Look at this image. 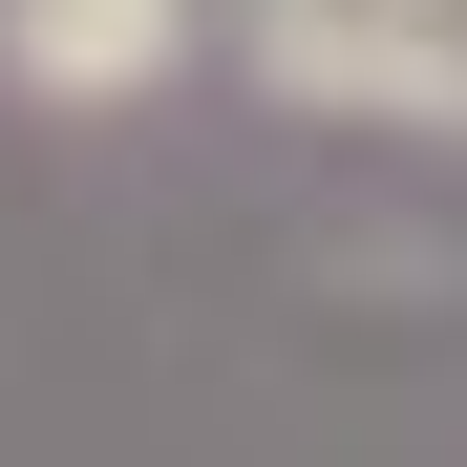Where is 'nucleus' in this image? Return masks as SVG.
<instances>
[{
    "instance_id": "f257e3e1",
    "label": "nucleus",
    "mask_w": 467,
    "mask_h": 467,
    "mask_svg": "<svg viewBox=\"0 0 467 467\" xmlns=\"http://www.w3.org/2000/svg\"><path fill=\"white\" fill-rule=\"evenodd\" d=\"M213 22H234V86L297 128L467 149V0H213Z\"/></svg>"
},
{
    "instance_id": "f03ea898",
    "label": "nucleus",
    "mask_w": 467,
    "mask_h": 467,
    "mask_svg": "<svg viewBox=\"0 0 467 467\" xmlns=\"http://www.w3.org/2000/svg\"><path fill=\"white\" fill-rule=\"evenodd\" d=\"M171 64H192V0H0V86L43 128H128Z\"/></svg>"
}]
</instances>
